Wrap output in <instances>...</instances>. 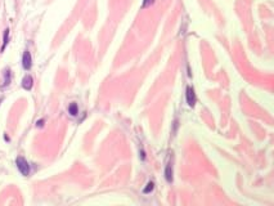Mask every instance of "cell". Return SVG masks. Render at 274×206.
<instances>
[{"instance_id": "cell-1", "label": "cell", "mask_w": 274, "mask_h": 206, "mask_svg": "<svg viewBox=\"0 0 274 206\" xmlns=\"http://www.w3.org/2000/svg\"><path fill=\"white\" fill-rule=\"evenodd\" d=\"M16 164H17V167H18V170L21 172L22 175L27 177L30 174V165L25 159H23V157H17Z\"/></svg>"}, {"instance_id": "cell-2", "label": "cell", "mask_w": 274, "mask_h": 206, "mask_svg": "<svg viewBox=\"0 0 274 206\" xmlns=\"http://www.w3.org/2000/svg\"><path fill=\"white\" fill-rule=\"evenodd\" d=\"M22 66L25 70H30L31 66H32V58H31V54L28 50H26L23 53V57H22Z\"/></svg>"}, {"instance_id": "cell-3", "label": "cell", "mask_w": 274, "mask_h": 206, "mask_svg": "<svg viewBox=\"0 0 274 206\" xmlns=\"http://www.w3.org/2000/svg\"><path fill=\"white\" fill-rule=\"evenodd\" d=\"M187 102L190 107H193L196 103V94H194L193 88H190V87L187 88Z\"/></svg>"}, {"instance_id": "cell-4", "label": "cell", "mask_w": 274, "mask_h": 206, "mask_svg": "<svg viewBox=\"0 0 274 206\" xmlns=\"http://www.w3.org/2000/svg\"><path fill=\"white\" fill-rule=\"evenodd\" d=\"M32 85H34V80H32V77H31L30 75H26L25 77H23V80H22V87H23V89L30 90V89L32 88Z\"/></svg>"}, {"instance_id": "cell-5", "label": "cell", "mask_w": 274, "mask_h": 206, "mask_svg": "<svg viewBox=\"0 0 274 206\" xmlns=\"http://www.w3.org/2000/svg\"><path fill=\"white\" fill-rule=\"evenodd\" d=\"M165 178H166V180H168L169 183H171V182H173V166H171V164L166 165V169H165Z\"/></svg>"}, {"instance_id": "cell-6", "label": "cell", "mask_w": 274, "mask_h": 206, "mask_svg": "<svg viewBox=\"0 0 274 206\" xmlns=\"http://www.w3.org/2000/svg\"><path fill=\"white\" fill-rule=\"evenodd\" d=\"M68 112H70V115H72V116H76V115L79 114V108H77V104H76V103H71V104H70V107H68Z\"/></svg>"}, {"instance_id": "cell-7", "label": "cell", "mask_w": 274, "mask_h": 206, "mask_svg": "<svg viewBox=\"0 0 274 206\" xmlns=\"http://www.w3.org/2000/svg\"><path fill=\"white\" fill-rule=\"evenodd\" d=\"M10 84V70H5V74H4V84H3V88L4 87H8Z\"/></svg>"}, {"instance_id": "cell-8", "label": "cell", "mask_w": 274, "mask_h": 206, "mask_svg": "<svg viewBox=\"0 0 274 206\" xmlns=\"http://www.w3.org/2000/svg\"><path fill=\"white\" fill-rule=\"evenodd\" d=\"M8 38H9V30L7 29L5 31H4V40H3V46H2V52L5 49V46H7V44H8Z\"/></svg>"}, {"instance_id": "cell-9", "label": "cell", "mask_w": 274, "mask_h": 206, "mask_svg": "<svg viewBox=\"0 0 274 206\" xmlns=\"http://www.w3.org/2000/svg\"><path fill=\"white\" fill-rule=\"evenodd\" d=\"M153 188H154V183H153V182H149V183L147 184V187H146L144 189H143V192H144L146 195H147V193H149V192L153 191Z\"/></svg>"}, {"instance_id": "cell-10", "label": "cell", "mask_w": 274, "mask_h": 206, "mask_svg": "<svg viewBox=\"0 0 274 206\" xmlns=\"http://www.w3.org/2000/svg\"><path fill=\"white\" fill-rule=\"evenodd\" d=\"M153 2H154V0H144V3H143V8H148V7H151V5L153 4Z\"/></svg>"}, {"instance_id": "cell-11", "label": "cell", "mask_w": 274, "mask_h": 206, "mask_svg": "<svg viewBox=\"0 0 274 206\" xmlns=\"http://www.w3.org/2000/svg\"><path fill=\"white\" fill-rule=\"evenodd\" d=\"M43 124H44V121H43V120H40V121H38V123H36L38 126H43Z\"/></svg>"}]
</instances>
